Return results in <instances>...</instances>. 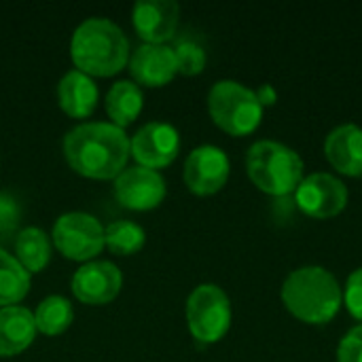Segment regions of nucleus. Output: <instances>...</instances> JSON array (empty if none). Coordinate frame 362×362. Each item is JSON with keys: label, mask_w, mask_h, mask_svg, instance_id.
<instances>
[{"label": "nucleus", "mask_w": 362, "mask_h": 362, "mask_svg": "<svg viewBox=\"0 0 362 362\" xmlns=\"http://www.w3.org/2000/svg\"><path fill=\"white\" fill-rule=\"evenodd\" d=\"M53 242L64 257L74 261H87L106 246L102 223L87 212L62 214L53 225Z\"/></svg>", "instance_id": "obj_7"}, {"label": "nucleus", "mask_w": 362, "mask_h": 362, "mask_svg": "<svg viewBox=\"0 0 362 362\" xmlns=\"http://www.w3.org/2000/svg\"><path fill=\"white\" fill-rule=\"evenodd\" d=\"M144 95L140 85L134 81H117L106 93V112L112 119L115 125L125 127L129 125L142 110Z\"/></svg>", "instance_id": "obj_18"}, {"label": "nucleus", "mask_w": 362, "mask_h": 362, "mask_svg": "<svg viewBox=\"0 0 362 362\" xmlns=\"http://www.w3.org/2000/svg\"><path fill=\"white\" fill-rule=\"evenodd\" d=\"M127 64H129L132 76L138 83L151 85V87H159V85L170 83L174 78V74L178 72L174 49L168 45L144 42L129 55Z\"/></svg>", "instance_id": "obj_14"}, {"label": "nucleus", "mask_w": 362, "mask_h": 362, "mask_svg": "<svg viewBox=\"0 0 362 362\" xmlns=\"http://www.w3.org/2000/svg\"><path fill=\"white\" fill-rule=\"evenodd\" d=\"M208 110L212 121L231 136L252 134L263 119V106L257 93L231 78L212 85L208 93Z\"/></svg>", "instance_id": "obj_5"}, {"label": "nucleus", "mask_w": 362, "mask_h": 362, "mask_svg": "<svg viewBox=\"0 0 362 362\" xmlns=\"http://www.w3.org/2000/svg\"><path fill=\"white\" fill-rule=\"evenodd\" d=\"M337 362H362V325L350 329L339 341Z\"/></svg>", "instance_id": "obj_25"}, {"label": "nucleus", "mask_w": 362, "mask_h": 362, "mask_svg": "<svg viewBox=\"0 0 362 362\" xmlns=\"http://www.w3.org/2000/svg\"><path fill=\"white\" fill-rule=\"evenodd\" d=\"M174 55H176V64H178V72L193 76L199 74L206 66V51L199 42L185 38L174 47Z\"/></svg>", "instance_id": "obj_23"}, {"label": "nucleus", "mask_w": 362, "mask_h": 362, "mask_svg": "<svg viewBox=\"0 0 362 362\" xmlns=\"http://www.w3.org/2000/svg\"><path fill=\"white\" fill-rule=\"evenodd\" d=\"M104 240L115 255H132L144 246L146 233L134 221H112L104 229Z\"/></svg>", "instance_id": "obj_22"}, {"label": "nucleus", "mask_w": 362, "mask_h": 362, "mask_svg": "<svg viewBox=\"0 0 362 362\" xmlns=\"http://www.w3.org/2000/svg\"><path fill=\"white\" fill-rule=\"evenodd\" d=\"M57 98H59V106L64 108V112H68L74 119H83L95 110L100 91H98L95 81L89 74L81 70H68L59 78Z\"/></svg>", "instance_id": "obj_16"}, {"label": "nucleus", "mask_w": 362, "mask_h": 362, "mask_svg": "<svg viewBox=\"0 0 362 362\" xmlns=\"http://www.w3.org/2000/svg\"><path fill=\"white\" fill-rule=\"evenodd\" d=\"M255 93H257V98H259V102H261L263 108L276 104V100H278V93H276V89L272 85H261Z\"/></svg>", "instance_id": "obj_26"}, {"label": "nucleus", "mask_w": 362, "mask_h": 362, "mask_svg": "<svg viewBox=\"0 0 362 362\" xmlns=\"http://www.w3.org/2000/svg\"><path fill=\"white\" fill-rule=\"evenodd\" d=\"M344 303L348 312L352 314V318L362 322V267L350 274L346 282V291H344Z\"/></svg>", "instance_id": "obj_24"}, {"label": "nucleus", "mask_w": 362, "mask_h": 362, "mask_svg": "<svg viewBox=\"0 0 362 362\" xmlns=\"http://www.w3.org/2000/svg\"><path fill=\"white\" fill-rule=\"evenodd\" d=\"M282 301L301 322L327 325L337 316L344 303V291L329 269L320 265H305L291 272L284 280Z\"/></svg>", "instance_id": "obj_2"}, {"label": "nucleus", "mask_w": 362, "mask_h": 362, "mask_svg": "<svg viewBox=\"0 0 362 362\" xmlns=\"http://www.w3.org/2000/svg\"><path fill=\"white\" fill-rule=\"evenodd\" d=\"M70 55L76 70L110 76L129 62V40L112 19L89 17L76 25L70 40Z\"/></svg>", "instance_id": "obj_3"}, {"label": "nucleus", "mask_w": 362, "mask_h": 362, "mask_svg": "<svg viewBox=\"0 0 362 362\" xmlns=\"http://www.w3.org/2000/svg\"><path fill=\"white\" fill-rule=\"evenodd\" d=\"M28 288L30 272L17 261V257L0 248V305H17V301L28 295Z\"/></svg>", "instance_id": "obj_20"}, {"label": "nucleus", "mask_w": 362, "mask_h": 362, "mask_svg": "<svg viewBox=\"0 0 362 362\" xmlns=\"http://www.w3.org/2000/svg\"><path fill=\"white\" fill-rule=\"evenodd\" d=\"M327 161L344 176H362V127L344 123L329 132L325 140Z\"/></svg>", "instance_id": "obj_15"}, {"label": "nucleus", "mask_w": 362, "mask_h": 362, "mask_svg": "<svg viewBox=\"0 0 362 362\" xmlns=\"http://www.w3.org/2000/svg\"><path fill=\"white\" fill-rule=\"evenodd\" d=\"M187 322L191 335L202 344H214L231 327V301L216 284H199L187 299Z\"/></svg>", "instance_id": "obj_6"}, {"label": "nucleus", "mask_w": 362, "mask_h": 362, "mask_svg": "<svg viewBox=\"0 0 362 362\" xmlns=\"http://www.w3.org/2000/svg\"><path fill=\"white\" fill-rule=\"evenodd\" d=\"M297 206L312 218H333L348 206V187L333 174L314 172L301 180L295 191Z\"/></svg>", "instance_id": "obj_8"}, {"label": "nucleus", "mask_w": 362, "mask_h": 362, "mask_svg": "<svg viewBox=\"0 0 362 362\" xmlns=\"http://www.w3.org/2000/svg\"><path fill=\"white\" fill-rule=\"evenodd\" d=\"M17 261L32 274L40 272L51 259V242L49 235L38 227H25L17 233L15 240Z\"/></svg>", "instance_id": "obj_19"}, {"label": "nucleus", "mask_w": 362, "mask_h": 362, "mask_svg": "<svg viewBox=\"0 0 362 362\" xmlns=\"http://www.w3.org/2000/svg\"><path fill=\"white\" fill-rule=\"evenodd\" d=\"M36 335L34 314L23 305L0 308V356L23 352Z\"/></svg>", "instance_id": "obj_17"}, {"label": "nucleus", "mask_w": 362, "mask_h": 362, "mask_svg": "<svg viewBox=\"0 0 362 362\" xmlns=\"http://www.w3.org/2000/svg\"><path fill=\"white\" fill-rule=\"evenodd\" d=\"M13 216V202L11 199H6L2 193H0V218H11Z\"/></svg>", "instance_id": "obj_27"}, {"label": "nucleus", "mask_w": 362, "mask_h": 362, "mask_svg": "<svg viewBox=\"0 0 362 362\" xmlns=\"http://www.w3.org/2000/svg\"><path fill=\"white\" fill-rule=\"evenodd\" d=\"M180 151V134L168 121H148L129 140V155L144 168L157 170L176 159Z\"/></svg>", "instance_id": "obj_9"}, {"label": "nucleus", "mask_w": 362, "mask_h": 362, "mask_svg": "<svg viewBox=\"0 0 362 362\" xmlns=\"http://www.w3.org/2000/svg\"><path fill=\"white\" fill-rule=\"evenodd\" d=\"M74 312H72V303L62 297V295H49L45 297L36 312H34V322H36V331H42L45 335H59L64 333L70 325H72Z\"/></svg>", "instance_id": "obj_21"}, {"label": "nucleus", "mask_w": 362, "mask_h": 362, "mask_svg": "<svg viewBox=\"0 0 362 362\" xmlns=\"http://www.w3.org/2000/svg\"><path fill=\"white\" fill-rule=\"evenodd\" d=\"M115 197L132 210H151L165 197V180L157 170L134 165L115 178Z\"/></svg>", "instance_id": "obj_11"}, {"label": "nucleus", "mask_w": 362, "mask_h": 362, "mask_svg": "<svg viewBox=\"0 0 362 362\" xmlns=\"http://www.w3.org/2000/svg\"><path fill=\"white\" fill-rule=\"evenodd\" d=\"M246 172L257 189L284 197L303 180V159L291 146L276 140H257L246 153Z\"/></svg>", "instance_id": "obj_4"}, {"label": "nucleus", "mask_w": 362, "mask_h": 362, "mask_svg": "<svg viewBox=\"0 0 362 362\" xmlns=\"http://www.w3.org/2000/svg\"><path fill=\"white\" fill-rule=\"evenodd\" d=\"M64 155L70 168L83 176L117 178L129 157V138L115 123H81L64 136Z\"/></svg>", "instance_id": "obj_1"}, {"label": "nucleus", "mask_w": 362, "mask_h": 362, "mask_svg": "<svg viewBox=\"0 0 362 362\" xmlns=\"http://www.w3.org/2000/svg\"><path fill=\"white\" fill-rule=\"evenodd\" d=\"M123 284L121 269L110 261H89L81 265L72 276V293L78 301L89 305H102L112 301Z\"/></svg>", "instance_id": "obj_12"}, {"label": "nucleus", "mask_w": 362, "mask_h": 362, "mask_svg": "<svg viewBox=\"0 0 362 362\" xmlns=\"http://www.w3.org/2000/svg\"><path fill=\"white\" fill-rule=\"evenodd\" d=\"M231 163L227 153L214 144L193 148L185 161V182L195 195L218 193L229 180Z\"/></svg>", "instance_id": "obj_10"}, {"label": "nucleus", "mask_w": 362, "mask_h": 362, "mask_svg": "<svg viewBox=\"0 0 362 362\" xmlns=\"http://www.w3.org/2000/svg\"><path fill=\"white\" fill-rule=\"evenodd\" d=\"M132 19L144 42L165 45L178 28L180 6L174 0H140L132 8Z\"/></svg>", "instance_id": "obj_13"}]
</instances>
